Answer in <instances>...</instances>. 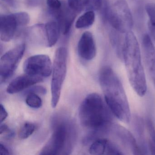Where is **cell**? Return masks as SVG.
<instances>
[{
  "mask_svg": "<svg viewBox=\"0 0 155 155\" xmlns=\"http://www.w3.org/2000/svg\"><path fill=\"white\" fill-rule=\"evenodd\" d=\"M99 80L105 101L112 112L120 121L128 123L131 114L128 101L121 81L110 67L101 69Z\"/></svg>",
  "mask_w": 155,
  "mask_h": 155,
  "instance_id": "cell-1",
  "label": "cell"
},
{
  "mask_svg": "<svg viewBox=\"0 0 155 155\" xmlns=\"http://www.w3.org/2000/svg\"><path fill=\"white\" fill-rule=\"evenodd\" d=\"M122 59L130 86L140 97L145 96L147 84L139 44L131 31L126 33L123 42Z\"/></svg>",
  "mask_w": 155,
  "mask_h": 155,
  "instance_id": "cell-2",
  "label": "cell"
},
{
  "mask_svg": "<svg viewBox=\"0 0 155 155\" xmlns=\"http://www.w3.org/2000/svg\"><path fill=\"white\" fill-rule=\"evenodd\" d=\"M111 112L107 103L97 93L88 95L81 104L80 120L87 128L98 131L107 127L112 120Z\"/></svg>",
  "mask_w": 155,
  "mask_h": 155,
  "instance_id": "cell-3",
  "label": "cell"
},
{
  "mask_svg": "<svg viewBox=\"0 0 155 155\" xmlns=\"http://www.w3.org/2000/svg\"><path fill=\"white\" fill-rule=\"evenodd\" d=\"M106 20L120 33L131 31L133 18L126 0H101Z\"/></svg>",
  "mask_w": 155,
  "mask_h": 155,
  "instance_id": "cell-4",
  "label": "cell"
},
{
  "mask_svg": "<svg viewBox=\"0 0 155 155\" xmlns=\"http://www.w3.org/2000/svg\"><path fill=\"white\" fill-rule=\"evenodd\" d=\"M71 125L61 122L55 127L51 137L42 148L40 155L69 154L72 148L75 138Z\"/></svg>",
  "mask_w": 155,
  "mask_h": 155,
  "instance_id": "cell-5",
  "label": "cell"
},
{
  "mask_svg": "<svg viewBox=\"0 0 155 155\" xmlns=\"http://www.w3.org/2000/svg\"><path fill=\"white\" fill-rule=\"evenodd\" d=\"M68 51L64 47H61L55 52L52 65L51 79V106L57 107L61 93L62 85L65 81L67 71Z\"/></svg>",
  "mask_w": 155,
  "mask_h": 155,
  "instance_id": "cell-6",
  "label": "cell"
},
{
  "mask_svg": "<svg viewBox=\"0 0 155 155\" xmlns=\"http://www.w3.org/2000/svg\"><path fill=\"white\" fill-rule=\"evenodd\" d=\"M29 21V15L27 12L2 15L0 18L1 40L4 42L10 41L18 31L27 26Z\"/></svg>",
  "mask_w": 155,
  "mask_h": 155,
  "instance_id": "cell-7",
  "label": "cell"
},
{
  "mask_svg": "<svg viewBox=\"0 0 155 155\" xmlns=\"http://www.w3.org/2000/svg\"><path fill=\"white\" fill-rule=\"evenodd\" d=\"M26 49L24 43L16 46L7 51L0 60V79L1 83L12 76L22 59Z\"/></svg>",
  "mask_w": 155,
  "mask_h": 155,
  "instance_id": "cell-8",
  "label": "cell"
},
{
  "mask_svg": "<svg viewBox=\"0 0 155 155\" xmlns=\"http://www.w3.org/2000/svg\"><path fill=\"white\" fill-rule=\"evenodd\" d=\"M23 70L26 74L46 78L52 73V64L47 55H34L25 61Z\"/></svg>",
  "mask_w": 155,
  "mask_h": 155,
  "instance_id": "cell-9",
  "label": "cell"
},
{
  "mask_svg": "<svg viewBox=\"0 0 155 155\" xmlns=\"http://www.w3.org/2000/svg\"><path fill=\"white\" fill-rule=\"evenodd\" d=\"M142 50L146 70L155 86V47L148 35L143 37Z\"/></svg>",
  "mask_w": 155,
  "mask_h": 155,
  "instance_id": "cell-10",
  "label": "cell"
},
{
  "mask_svg": "<svg viewBox=\"0 0 155 155\" xmlns=\"http://www.w3.org/2000/svg\"><path fill=\"white\" fill-rule=\"evenodd\" d=\"M78 50L80 57L85 60L90 61L95 58L97 49L91 33L86 31L82 34L78 43Z\"/></svg>",
  "mask_w": 155,
  "mask_h": 155,
  "instance_id": "cell-11",
  "label": "cell"
},
{
  "mask_svg": "<svg viewBox=\"0 0 155 155\" xmlns=\"http://www.w3.org/2000/svg\"><path fill=\"white\" fill-rule=\"evenodd\" d=\"M76 12L69 6L63 4L61 8L51 14L56 18L64 35H68L70 31L76 17Z\"/></svg>",
  "mask_w": 155,
  "mask_h": 155,
  "instance_id": "cell-12",
  "label": "cell"
},
{
  "mask_svg": "<svg viewBox=\"0 0 155 155\" xmlns=\"http://www.w3.org/2000/svg\"><path fill=\"white\" fill-rule=\"evenodd\" d=\"M43 78L25 73L21 75L13 80L8 86L7 91L9 94H12L20 92L35 84L41 82Z\"/></svg>",
  "mask_w": 155,
  "mask_h": 155,
  "instance_id": "cell-13",
  "label": "cell"
},
{
  "mask_svg": "<svg viewBox=\"0 0 155 155\" xmlns=\"http://www.w3.org/2000/svg\"><path fill=\"white\" fill-rule=\"evenodd\" d=\"M91 155H123L114 143L106 138H99L91 144L89 149Z\"/></svg>",
  "mask_w": 155,
  "mask_h": 155,
  "instance_id": "cell-14",
  "label": "cell"
},
{
  "mask_svg": "<svg viewBox=\"0 0 155 155\" xmlns=\"http://www.w3.org/2000/svg\"><path fill=\"white\" fill-rule=\"evenodd\" d=\"M68 4L76 12L94 11L102 7L101 0H68Z\"/></svg>",
  "mask_w": 155,
  "mask_h": 155,
  "instance_id": "cell-15",
  "label": "cell"
},
{
  "mask_svg": "<svg viewBox=\"0 0 155 155\" xmlns=\"http://www.w3.org/2000/svg\"><path fill=\"white\" fill-rule=\"evenodd\" d=\"M113 130L123 144L130 148L134 154H141L135 139L129 131L119 126H115Z\"/></svg>",
  "mask_w": 155,
  "mask_h": 155,
  "instance_id": "cell-16",
  "label": "cell"
},
{
  "mask_svg": "<svg viewBox=\"0 0 155 155\" xmlns=\"http://www.w3.org/2000/svg\"><path fill=\"white\" fill-rule=\"evenodd\" d=\"M45 32L47 38V46L52 47L58 42L59 38L60 27L57 21H51L45 25Z\"/></svg>",
  "mask_w": 155,
  "mask_h": 155,
  "instance_id": "cell-17",
  "label": "cell"
},
{
  "mask_svg": "<svg viewBox=\"0 0 155 155\" xmlns=\"http://www.w3.org/2000/svg\"><path fill=\"white\" fill-rule=\"evenodd\" d=\"M28 35L29 39L32 42L43 43L47 46V38L44 25L41 24L33 26L28 31Z\"/></svg>",
  "mask_w": 155,
  "mask_h": 155,
  "instance_id": "cell-18",
  "label": "cell"
},
{
  "mask_svg": "<svg viewBox=\"0 0 155 155\" xmlns=\"http://www.w3.org/2000/svg\"><path fill=\"white\" fill-rule=\"evenodd\" d=\"M95 20V14L94 11L86 12L77 21L76 28L78 29L87 28L93 25Z\"/></svg>",
  "mask_w": 155,
  "mask_h": 155,
  "instance_id": "cell-19",
  "label": "cell"
},
{
  "mask_svg": "<svg viewBox=\"0 0 155 155\" xmlns=\"http://www.w3.org/2000/svg\"><path fill=\"white\" fill-rule=\"evenodd\" d=\"M146 12L149 18L148 23L151 38L155 41V3H148L146 5Z\"/></svg>",
  "mask_w": 155,
  "mask_h": 155,
  "instance_id": "cell-20",
  "label": "cell"
},
{
  "mask_svg": "<svg viewBox=\"0 0 155 155\" xmlns=\"http://www.w3.org/2000/svg\"><path fill=\"white\" fill-rule=\"evenodd\" d=\"M36 129L35 124L31 122H26L24 123L19 131V137L21 139H25L30 137Z\"/></svg>",
  "mask_w": 155,
  "mask_h": 155,
  "instance_id": "cell-21",
  "label": "cell"
},
{
  "mask_svg": "<svg viewBox=\"0 0 155 155\" xmlns=\"http://www.w3.org/2000/svg\"><path fill=\"white\" fill-rule=\"evenodd\" d=\"M26 102L29 107L33 108H39L42 105V100L36 93H28L26 97Z\"/></svg>",
  "mask_w": 155,
  "mask_h": 155,
  "instance_id": "cell-22",
  "label": "cell"
},
{
  "mask_svg": "<svg viewBox=\"0 0 155 155\" xmlns=\"http://www.w3.org/2000/svg\"><path fill=\"white\" fill-rule=\"evenodd\" d=\"M47 4L50 14L58 11L63 5L60 0H47Z\"/></svg>",
  "mask_w": 155,
  "mask_h": 155,
  "instance_id": "cell-23",
  "label": "cell"
},
{
  "mask_svg": "<svg viewBox=\"0 0 155 155\" xmlns=\"http://www.w3.org/2000/svg\"><path fill=\"white\" fill-rule=\"evenodd\" d=\"M146 125L149 134L152 139V141L155 144V127L154 124L150 119H147Z\"/></svg>",
  "mask_w": 155,
  "mask_h": 155,
  "instance_id": "cell-24",
  "label": "cell"
},
{
  "mask_svg": "<svg viewBox=\"0 0 155 155\" xmlns=\"http://www.w3.org/2000/svg\"><path fill=\"white\" fill-rule=\"evenodd\" d=\"M29 92H34V93L44 94H46L47 91H46V89L43 87L36 86V87H33L30 90H29L28 93H29Z\"/></svg>",
  "mask_w": 155,
  "mask_h": 155,
  "instance_id": "cell-25",
  "label": "cell"
},
{
  "mask_svg": "<svg viewBox=\"0 0 155 155\" xmlns=\"http://www.w3.org/2000/svg\"><path fill=\"white\" fill-rule=\"evenodd\" d=\"M8 116V113L4 106L1 104V113H0V121L2 123Z\"/></svg>",
  "mask_w": 155,
  "mask_h": 155,
  "instance_id": "cell-26",
  "label": "cell"
},
{
  "mask_svg": "<svg viewBox=\"0 0 155 155\" xmlns=\"http://www.w3.org/2000/svg\"><path fill=\"white\" fill-rule=\"evenodd\" d=\"M43 0H27V4L29 7L35 8L40 5Z\"/></svg>",
  "mask_w": 155,
  "mask_h": 155,
  "instance_id": "cell-27",
  "label": "cell"
},
{
  "mask_svg": "<svg viewBox=\"0 0 155 155\" xmlns=\"http://www.w3.org/2000/svg\"><path fill=\"white\" fill-rule=\"evenodd\" d=\"M0 154L6 155L10 154L8 149L2 143L0 144Z\"/></svg>",
  "mask_w": 155,
  "mask_h": 155,
  "instance_id": "cell-28",
  "label": "cell"
},
{
  "mask_svg": "<svg viewBox=\"0 0 155 155\" xmlns=\"http://www.w3.org/2000/svg\"><path fill=\"white\" fill-rule=\"evenodd\" d=\"M3 2L6 3L7 5H8L10 7L15 8L16 7V1L15 0H2Z\"/></svg>",
  "mask_w": 155,
  "mask_h": 155,
  "instance_id": "cell-29",
  "label": "cell"
},
{
  "mask_svg": "<svg viewBox=\"0 0 155 155\" xmlns=\"http://www.w3.org/2000/svg\"><path fill=\"white\" fill-rule=\"evenodd\" d=\"M149 148L151 152V154L155 155V144L153 141H150Z\"/></svg>",
  "mask_w": 155,
  "mask_h": 155,
  "instance_id": "cell-30",
  "label": "cell"
}]
</instances>
